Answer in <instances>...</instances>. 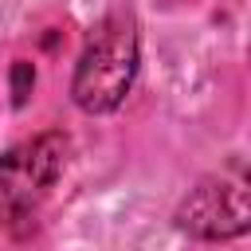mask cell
<instances>
[{
    "label": "cell",
    "instance_id": "obj_1",
    "mask_svg": "<svg viewBox=\"0 0 251 251\" xmlns=\"http://www.w3.org/2000/svg\"><path fill=\"white\" fill-rule=\"evenodd\" d=\"M137 27L126 12L106 16L90 35L75 63L71 98L82 114H110L126 102L137 78Z\"/></svg>",
    "mask_w": 251,
    "mask_h": 251
},
{
    "label": "cell",
    "instance_id": "obj_2",
    "mask_svg": "<svg viewBox=\"0 0 251 251\" xmlns=\"http://www.w3.org/2000/svg\"><path fill=\"white\" fill-rule=\"evenodd\" d=\"M71 141L63 129H47L0 157V227L12 235L31 231L43 200L67 169Z\"/></svg>",
    "mask_w": 251,
    "mask_h": 251
},
{
    "label": "cell",
    "instance_id": "obj_3",
    "mask_svg": "<svg viewBox=\"0 0 251 251\" xmlns=\"http://www.w3.org/2000/svg\"><path fill=\"white\" fill-rule=\"evenodd\" d=\"M176 227L204 243L251 235V165L227 161L204 173L176 204Z\"/></svg>",
    "mask_w": 251,
    "mask_h": 251
},
{
    "label": "cell",
    "instance_id": "obj_4",
    "mask_svg": "<svg viewBox=\"0 0 251 251\" xmlns=\"http://www.w3.org/2000/svg\"><path fill=\"white\" fill-rule=\"evenodd\" d=\"M31 82H35V71H31V63H12V102L16 106H24L27 102V90H31Z\"/></svg>",
    "mask_w": 251,
    "mask_h": 251
}]
</instances>
